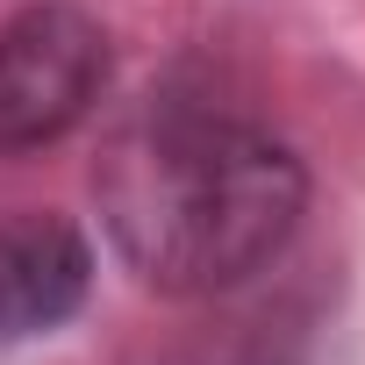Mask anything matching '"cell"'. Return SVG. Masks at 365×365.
I'll use <instances>...</instances> for the list:
<instances>
[{
    "instance_id": "6da1fadb",
    "label": "cell",
    "mask_w": 365,
    "mask_h": 365,
    "mask_svg": "<svg viewBox=\"0 0 365 365\" xmlns=\"http://www.w3.org/2000/svg\"><path fill=\"white\" fill-rule=\"evenodd\" d=\"M93 201L115 258L165 301H215L272 272L308 222V165L287 136L165 79L108 136Z\"/></svg>"
},
{
    "instance_id": "3957f363",
    "label": "cell",
    "mask_w": 365,
    "mask_h": 365,
    "mask_svg": "<svg viewBox=\"0 0 365 365\" xmlns=\"http://www.w3.org/2000/svg\"><path fill=\"white\" fill-rule=\"evenodd\" d=\"M93 294V244L72 215H0V351L65 329Z\"/></svg>"
},
{
    "instance_id": "7a4b0ae2",
    "label": "cell",
    "mask_w": 365,
    "mask_h": 365,
    "mask_svg": "<svg viewBox=\"0 0 365 365\" xmlns=\"http://www.w3.org/2000/svg\"><path fill=\"white\" fill-rule=\"evenodd\" d=\"M108 29L79 0H29L0 15V158L65 143L108 93Z\"/></svg>"
},
{
    "instance_id": "277c9868",
    "label": "cell",
    "mask_w": 365,
    "mask_h": 365,
    "mask_svg": "<svg viewBox=\"0 0 365 365\" xmlns=\"http://www.w3.org/2000/svg\"><path fill=\"white\" fill-rule=\"evenodd\" d=\"M222 365H301V351H287V344L258 336V344H244V351H237V358H222Z\"/></svg>"
}]
</instances>
